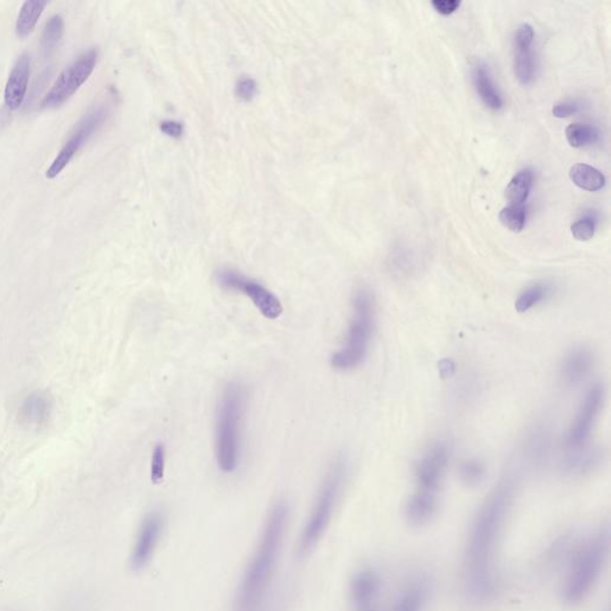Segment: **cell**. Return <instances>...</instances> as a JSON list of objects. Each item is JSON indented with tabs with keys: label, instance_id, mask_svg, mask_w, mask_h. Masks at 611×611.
<instances>
[{
	"label": "cell",
	"instance_id": "8",
	"mask_svg": "<svg viewBox=\"0 0 611 611\" xmlns=\"http://www.w3.org/2000/svg\"><path fill=\"white\" fill-rule=\"evenodd\" d=\"M216 280L223 289L247 295L266 319L275 321L283 314L280 298L258 280L232 269L220 270Z\"/></svg>",
	"mask_w": 611,
	"mask_h": 611
},
{
	"label": "cell",
	"instance_id": "34",
	"mask_svg": "<svg viewBox=\"0 0 611 611\" xmlns=\"http://www.w3.org/2000/svg\"><path fill=\"white\" fill-rule=\"evenodd\" d=\"M431 4L433 9L440 13V15L448 16L460 8L461 2H458V0H433Z\"/></svg>",
	"mask_w": 611,
	"mask_h": 611
},
{
	"label": "cell",
	"instance_id": "2",
	"mask_svg": "<svg viewBox=\"0 0 611 611\" xmlns=\"http://www.w3.org/2000/svg\"><path fill=\"white\" fill-rule=\"evenodd\" d=\"M289 522V506L279 500L266 515L255 552L234 597V611H258L272 584Z\"/></svg>",
	"mask_w": 611,
	"mask_h": 611
},
{
	"label": "cell",
	"instance_id": "35",
	"mask_svg": "<svg viewBox=\"0 0 611 611\" xmlns=\"http://www.w3.org/2000/svg\"><path fill=\"white\" fill-rule=\"evenodd\" d=\"M161 130L170 138H179L184 133L183 124L176 121H164L161 124Z\"/></svg>",
	"mask_w": 611,
	"mask_h": 611
},
{
	"label": "cell",
	"instance_id": "21",
	"mask_svg": "<svg viewBox=\"0 0 611 611\" xmlns=\"http://www.w3.org/2000/svg\"><path fill=\"white\" fill-rule=\"evenodd\" d=\"M47 4V2L42 0H28L24 3L16 22L17 37L24 38L33 33Z\"/></svg>",
	"mask_w": 611,
	"mask_h": 611
},
{
	"label": "cell",
	"instance_id": "27",
	"mask_svg": "<svg viewBox=\"0 0 611 611\" xmlns=\"http://www.w3.org/2000/svg\"><path fill=\"white\" fill-rule=\"evenodd\" d=\"M568 144L574 148L585 147L598 140L599 133L595 127L584 123H572L565 130Z\"/></svg>",
	"mask_w": 611,
	"mask_h": 611
},
{
	"label": "cell",
	"instance_id": "36",
	"mask_svg": "<svg viewBox=\"0 0 611 611\" xmlns=\"http://www.w3.org/2000/svg\"><path fill=\"white\" fill-rule=\"evenodd\" d=\"M455 371H456V365H455L454 362L449 360V358H444V360L439 362V372L443 379L451 378V376L454 375Z\"/></svg>",
	"mask_w": 611,
	"mask_h": 611
},
{
	"label": "cell",
	"instance_id": "15",
	"mask_svg": "<svg viewBox=\"0 0 611 611\" xmlns=\"http://www.w3.org/2000/svg\"><path fill=\"white\" fill-rule=\"evenodd\" d=\"M381 573L375 567H361L349 582V599L357 610H372L382 591Z\"/></svg>",
	"mask_w": 611,
	"mask_h": 611
},
{
	"label": "cell",
	"instance_id": "29",
	"mask_svg": "<svg viewBox=\"0 0 611 611\" xmlns=\"http://www.w3.org/2000/svg\"><path fill=\"white\" fill-rule=\"evenodd\" d=\"M485 475V466L477 458H471V460H466L461 464V481H463L464 484L471 486V488L481 485L484 481Z\"/></svg>",
	"mask_w": 611,
	"mask_h": 611
},
{
	"label": "cell",
	"instance_id": "23",
	"mask_svg": "<svg viewBox=\"0 0 611 611\" xmlns=\"http://www.w3.org/2000/svg\"><path fill=\"white\" fill-rule=\"evenodd\" d=\"M534 184V173L531 169L521 170L506 189V197L510 205H524Z\"/></svg>",
	"mask_w": 611,
	"mask_h": 611
},
{
	"label": "cell",
	"instance_id": "22",
	"mask_svg": "<svg viewBox=\"0 0 611 611\" xmlns=\"http://www.w3.org/2000/svg\"><path fill=\"white\" fill-rule=\"evenodd\" d=\"M572 182L582 190L598 191L606 187V176L599 170L586 164H575L570 170Z\"/></svg>",
	"mask_w": 611,
	"mask_h": 611
},
{
	"label": "cell",
	"instance_id": "24",
	"mask_svg": "<svg viewBox=\"0 0 611 611\" xmlns=\"http://www.w3.org/2000/svg\"><path fill=\"white\" fill-rule=\"evenodd\" d=\"M63 35V20L60 15L52 16L46 23L40 42V53L44 59L51 58L62 41Z\"/></svg>",
	"mask_w": 611,
	"mask_h": 611
},
{
	"label": "cell",
	"instance_id": "10",
	"mask_svg": "<svg viewBox=\"0 0 611 611\" xmlns=\"http://www.w3.org/2000/svg\"><path fill=\"white\" fill-rule=\"evenodd\" d=\"M604 396H606V392H604L602 383H595L586 392L584 399L578 408L577 414H575L574 421L572 423L570 431L567 433L566 447L568 450L581 449L588 442L599 412L602 410Z\"/></svg>",
	"mask_w": 611,
	"mask_h": 611
},
{
	"label": "cell",
	"instance_id": "9",
	"mask_svg": "<svg viewBox=\"0 0 611 611\" xmlns=\"http://www.w3.org/2000/svg\"><path fill=\"white\" fill-rule=\"evenodd\" d=\"M98 53L96 49L83 53L56 78L51 90L42 101V108H58L69 101L81 85L90 78L97 65Z\"/></svg>",
	"mask_w": 611,
	"mask_h": 611
},
{
	"label": "cell",
	"instance_id": "32",
	"mask_svg": "<svg viewBox=\"0 0 611 611\" xmlns=\"http://www.w3.org/2000/svg\"><path fill=\"white\" fill-rule=\"evenodd\" d=\"M257 92V84L251 78H241L237 83L236 95L241 101L248 102L255 97Z\"/></svg>",
	"mask_w": 611,
	"mask_h": 611
},
{
	"label": "cell",
	"instance_id": "25",
	"mask_svg": "<svg viewBox=\"0 0 611 611\" xmlns=\"http://www.w3.org/2000/svg\"><path fill=\"white\" fill-rule=\"evenodd\" d=\"M550 293H552V287L548 283L532 284L518 295L516 302H515V308L518 314H525V312L531 310L532 307L548 298Z\"/></svg>",
	"mask_w": 611,
	"mask_h": 611
},
{
	"label": "cell",
	"instance_id": "33",
	"mask_svg": "<svg viewBox=\"0 0 611 611\" xmlns=\"http://www.w3.org/2000/svg\"><path fill=\"white\" fill-rule=\"evenodd\" d=\"M581 110V105L574 101H565L557 103V105L553 106V115L557 117V119H567L575 115Z\"/></svg>",
	"mask_w": 611,
	"mask_h": 611
},
{
	"label": "cell",
	"instance_id": "20",
	"mask_svg": "<svg viewBox=\"0 0 611 611\" xmlns=\"http://www.w3.org/2000/svg\"><path fill=\"white\" fill-rule=\"evenodd\" d=\"M52 411V400L44 392H35L24 400L21 418L29 425H41L47 421Z\"/></svg>",
	"mask_w": 611,
	"mask_h": 611
},
{
	"label": "cell",
	"instance_id": "11",
	"mask_svg": "<svg viewBox=\"0 0 611 611\" xmlns=\"http://www.w3.org/2000/svg\"><path fill=\"white\" fill-rule=\"evenodd\" d=\"M450 450L446 442L437 440L425 450L415 464V485L421 491L439 493L447 468L449 466Z\"/></svg>",
	"mask_w": 611,
	"mask_h": 611
},
{
	"label": "cell",
	"instance_id": "26",
	"mask_svg": "<svg viewBox=\"0 0 611 611\" xmlns=\"http://www.w3.org/2000/svg\"><path fill=\"white\" fill-rule=\"evenodd\" d=\"M598 453L593 450L581 449L571 451L570 458H567L565 467L570 474L582 475L593 471L599 463Z\"/></svg>",
	"mask_w": 611,
	"mask_h": 611
},
{
	"label": "cell",
	"instance_id": "37",
	"mask_svg": "<svg viewBox=\"0 0 611 611\" xmlns=\"http://www.w3.org/2000/svg\"><path fill=\"white\" fill-rule=\"evenodd\" d=\"M367 611H372V610H367Z\"/></svg>",
	"mask_w": 611,
	"mask_h": 611
},
{
	"label": "cell",
	"instance_id": "30",
	"mask_svg": "<svg viewBox=\"0 0 611 611\" xmlns=\"http://www.w3.org/2000/svg\"><path fill=\"white\" fill-rule=\"evenodd\" d=\"M596 227V219L592 215H586L572 225V236L579 241H588L595 236Z\"/></svg>",
	"mask_w": 611,
	"mask_h": 611
},
{
	"label": "cell",
	"instance_id": "6",
	"mask_svg": "<svg viewBox=\"0 0 611 611\" xmlns=\"http://www.w3.org/2000/svg\"><path fill=\"white\" fill-rule=\"evenodd\" d=\"M376 308L372 294L365 288L355 291L353 315L342 347L331 357L337 371L347 372L358 367L367 356L369 344L375 329Z\"/></svg>",
	"mask_w": 611,
	"mask_h": 611
},
{
	"label": "cell",
	"instance_id": "13",
	"mask_svg": "<svg viewBox=\"0 0 611 611\" xmlns=\"http://www.w3.org/2000/svg\"><path fill=\"white\" fill-rule=\"evenodd\" d=\"M435 593V581L431 575H414L394 597L390 611H426Z\"/></svg>",
	"mask_w": 611,
	"mask_h": 611
},
{
	"label": "cell",
	"instance_id": "5",
	"mask_svg": "<svg viewBox=\"0 0 611 611\" xmlns=\"http://www.w3.org/2000/svg\"><path fill=\"white\" fill-rule=\"evenodd\" d=\"M347 477V463L342 457H337L330 465L317 498L314 500L310 516L304 525V529L298 536L297 556L305 557L310 556L324 538L326 531L331 524L335 515L337 504H339L340 493H342L344 482Z\"/></svg>",
	"mask_w": 611,
	"mask_h": 611
},
{
	"label": "cell",
	"instance_id": "3",
	"mask_svg": "<svg viewBox=\"0 0 611 611\" xmlns=\"http://www.w3.org/2000/svg\"><path fill=\"white\" fill-rule=\"evenodd\" d=\"M609 524L599 525L591 534L579 541L567 563L560 589L565 606H582L599 584L610 557Z\"/></svg>",
	"mask_w": 611,
	"mask_h": 611
},
{
	"label": "cell",
	"instance_id": "19",
	"mask_svg": "<svg viewBox=\"0 0 611 611\" xmlns=\"http://www.w3.org/2000/svg\"><path fill=\"white\" fill-rule=\"evenodd\" d=\"M472 80L479 97L488 108L491 110H500L503 108L504 102L502 95L493 80L491 71L484 62H477L472 70Z\"/></svg>",
	"mask_w": 611,
	"mask_h": 611
},
{
	"label": "cell",
	"instance_id": "7",
	"mask_svg": "<svg viewBox=\"0 0 611 611\" xmlns=\"http://www.w3.org/2000/svg\"><path fill=\"white\" fill-rule=\"evenodd\" d=\"M109 115L110 106L108 103H101V105L94 106L74 128L69 140L66 141L62 151L58 153L52 165L49 166L46 177L49 180L58 177L63 170L70 164L74 155L80 151V148H83V146L94 137V134L101 130Z\"/></svg>",
	"mask_w": 611,
	"mask_h": 611
},
{
	"label": "cell",
	"instance_id": "18",
	"mask_svg": "<svg viewBox=\"0 0 611 611\" xmlns=\"http://www.w3.org/2000/svg\"><path fill=\"white\" fill-rule=\"evenodd\" d=\"M593 357L592 350L586 346H575L568 351L565 357L561 374L564 381L568 386H578L584 381L592 371Z\"/></svg>",
	"mask_w": 611,
	"mask_h": 611
},
{
	"label": "cell",
	"instance_id": "16",
	"mask_svg": "<svg viewBox=\"0 0 611 611\" xmlns=\"http://www.w3.org/2000/svg\"><path fill=\"white\" fill-rule=\"evenodd\" d=\"M439 509V493L415 490L406 500L404 517L412 528L426 527L435 520Z\"/></svg>",
	"mask_w": 611,
	"mask_h": 611
},
{
	"label": "cell",
	"instance_id": "31",
	"mask_svg": "<svg viewBox=\"0 0 611 611\" xmlns=\"http://www.w3.org/2000/svg\"><path fill=\"white\" fill-rule=\"evenodd\" d=\"M165 446L158 443L152 454L151 479L155 484H161L165 472Z\"/></svg>",
	"mask_w": 611,
	"mask_h": 611
},
{
	"label": "cell",
	"instance_id": "17",
	"mask_svg": "<svg viewBox=\"0 0 611 611\" xmlns=\"http://www.w3.org/2000/svg\"><path fill=\"white\" fill-rule=\"evenodd\" d=\"M30 80V56L23 53L16 60L12 72L9 74L4 91V102L9 110H17L22 106L26 99L28 85Z\"/></svg>",
	"mask_w": 611,
	"mask_h": 611
},
{
	"label": "cell",
	"instance_id": "28",
	"mask_svg": "<svg viewBox=\"0 0 611 611\" xmlns=\"http://www.w3.org/2000/svg\"><path fill=\"white\" fill-rule=\"evenodd\" d=\"M499 220L511 232L520 233L527 222V208L524 205H509L500 212Z\"/></svg>",
	"mask_w": 611,
	"mask_h": 611
},
{
	"label": "cell",
	"instance_id": "1",
	"mask_svg": "<svg viewBox=\"0 0 611 611\" xmlns=\"http://www.w3.org/2000/svg\"><path fill=\"white\" fill-rule=\"evenodd\" d=\"M517 495V479L504 474L478 507L465 542L461 590L471 606H481L495 595L498 556Z\"/></svg>",
	"mask_w": 611,
	"mask_h": 611
},
{
	"label": "cell",
	"instance_id": "4",
	"mask_svg": "<svg viewBox=\"0 0 611 611\" xmlns=\"http://www.w3.org/2000/svg\"><path fill=\"white\" fill-rule=\"evenodd\" d=\"M247 393L243 383L233 381L223 389L216 411L215 453L223 473H233L239 466L243 422Z\"/></svg>",
	"mask_w": 611,
	"mask_h": 611
},
{
	"label": "cell",
	"instance_id": "14",
	"mask_svg": "<svg viewBox=\"0 0 611 611\" xmlns=\"http://www.w3.org/2000/svg\"><path fill=\"white\" fill-rule=\"evenodd\" d=\"M534 41V28L528 23L521 24L514 38V70L515 76L522 85L531 84L535 80Z\"/></svg>",
	"mask_w": 611,
	"mask_h": 611
},
{
	"label": "cell",
	"instance_id": "12",
	"mask_svg": "<svg viewBox=\"0 0 611 611\" xmlns=\"http://www.w3.org/2000/svg\"><path fill=\"white\" fill-rule=\"evenodd\" d=\"M164 525L165 517L162 511L155 510L146 515L138 527L131 549V570L142 571L151 563L164 531Z\"/></svg>",
	"mask_w": 611,
	"mask_h": 611
}]
</instances>
